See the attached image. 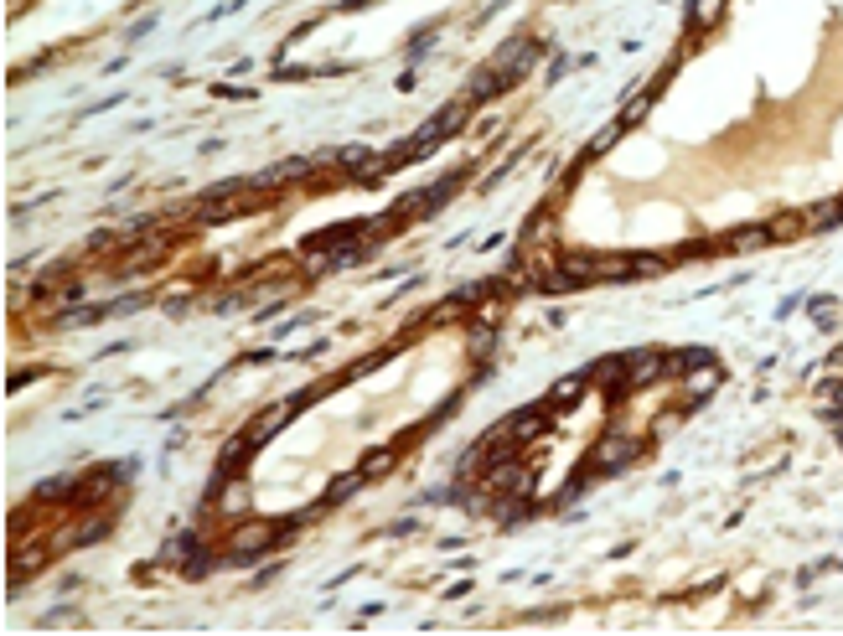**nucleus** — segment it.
Instances as JSON below:
<instances>
[{
	"label": "nucleus",
	"mask_w": 843,
	"mask_h": 636,
	"mask_svg": "<svg viewBox=\"0 0 843 636\" xmlns=\"http://www.w3.org/2000/svg\"><path fill=\"white\" fill-rule=\"evenodd\" d=\"M766 233H771V244H792L797 233H807V218L802 212H776V218L766 223Z\"/></svg>",
	"instance_id": "nucleus-13"
},
{
	"label": "nucleus",
	"mask_w": 843,
	"mask_h": 636,
	"mask_svg": "<svg viewBox=\"0 0 843 636\" xmlns=\"http://www.w3.org/2000/svg\"><path fill=\"white\" fill-rule=\"evenodd\" d=\"M502 88H513V83H507V78L487 63V68H481V73L466 83V99H471V104H487V99H497V94H502Z\"/></svg>",
	"instance_id": "nucleus-12"
},
{
	"label": "nucleus",
	"mask_w": 843,
	"mask_h": 636,
	"mask_svg": "<svg viewBox=\"0 0 843 636\" xmlns=\"http://www.w3.org/2000/svg\"><path fill=\"white\" fill-rule=\"evenodd\" d=\"M719 16H725V0H688V26H694V32L719 26Z\"/></svg>",
	"instance_id": "nucleus-14"
},
{
	"label": "nucleus",
	"mask_w": 843,
	"mask_h": 636,
	"mask_svg": "<svg viewBox=\"0 0 843 636\" xmlns=\"http://www.w3.org/2000/svg\"><path fill=\"white\" fill-rule=\"evenodd\" d=\"M394 461H399V450H394V445H378V450H368V456H363V466H357V471L373 481V476H388V471H394Z\"/></svg>",
	"instance_id": "nucleus-17"
},
{
	"label": "nucleus",
	"mask_w": 843,
	"mask_h": 636,
	"mask_svg": "<svg viewBox=\"0 0 843 636\" xmlns=\"http://www.w3.org/2000/svg\"><path fill=\"white\" fill-rule=\"evenodd\" d=\"M621 130H626L621 119H616V125H606V130H600V135H595V140L585 145V156H606V150H611V145L621 140Z\"/></svg>",
	"instance_id": "nucleus-22"
},
{
	"label": "nucleus",
	"mask_w": 843,
	"mask_h": 636,
	"mask_svg": "<svg viewBox=\"0 0 843 636\" xmlns=\"http://www.w3.org/2000/svg\"><path fill=\"white\" fill-rule=\"evenodd\" d=\"M637 280V254H595V285H626Z\"/></svg>",
	"instance_id": "nucleus-7"
},
{
	"label": "nucleus",
	"mask_w": 843,
	"mask_h": 636,
	"mask_svg": "<svg viewBox=\"0 0 843 636\" xmlns=\"http://www.w3.org/2000/svg\"><path fill=\"white\" fill-rule=\"evenodd\" d=\"M544 424H549V404H533V409L507 419V430H513V445H533L538 435H544Z\"/></svg>",
	"instance_id": "nucleus-9"
},
{
	"label": "nucleus",
	"mask_w": 843,
	"mask_h": 636,
	"mask_svg": "<svg viewBox=\"0 0 843 636\" xmlns=\"http://www.w3.org/2000/svg\"><path fill=\"white\" fill-rule=\"evenodd\" d=\"M590 378L606 388V393H616V399H621V393H631V388H626V357H600L595 368H590Z\"/></svg>",
	"instance_id": "nucleus-11"
},
{
	"label": "nucleus",
	"mask_w": 843,
	"mask_h": 636,
	"mask_svg": "<svg viewBox=\"0 0 843 636\" xmlns=\"http://www.w3.org/2000/svg\"><path fill=\"white\" fill-rule=\"evenodd\" d=\"M637 456H642V445L631 440V435H616V430H611V435L595 440V450L585 456V471H606V476H611V471H626Z\"/></svg>",
	"instance_id": "nucleus-2"
},
{
	"label": "nucleus",
	"mask_w": 843,
	"mask_h": 636,
	"mask_svg": "<svg viewBox=\"0 0 843 636\" xmlns=\"http://www.w3.org/2000/svg\"><path fill=\"white\" fill-rule=\"evenodd\" d=\"M647 109H652V94H637V99L621 109V125H637V119H647Z\"/></svg>",
	"instance_id": "nucleus-23"
},
{
	"label": "nucleus",
	"mask_w": 843,
	"mask_h": 636,
	"mask_svg": "<svg viewBox=\"0 0 843 636\" xmlns=\"http://www.w3.org/2000/svg\"><path fill=\"white\" fill-rule=\"evenodd\" d=\"M321 161H311V156H290V161H280V166H269V171H259V176H249L259 192H269V187H285V181H300V176H311Z\"/></svg>",
	"instance_id": "nucleus-6"
},
{
	"label": "nucleus",
	"mask_w": 843,
	"mask_h": 636,
	"mask_svg": "<svg viewBox=\"0 0 843 636\" xmlns=\"http://www.w3.org/2000/svg\"><path fill=\"white\" fill-rule=\"evenodd\" d=\"M838 399H843V383H823V388H818V404H823V409H833Z\"/></svg>",
	"instance_id": "nucleus-25"
},
{
	"label": "nucleus",
	"mask_w": 843,
	"mask_h": 636,
	"mask_svg": "<svg viewBox=\"0 0 843 636\" xmlns=\"http://www.w3.org/2000/svg\"><path fill=\"white\" fill-rule=\"evenodd\" d=\"M363 481H368L363 471H347V476H337V481L326 487V507H331V502H342V497H352L357 487H363Z\"/></svg>",
	"instance_id": "nucleus-19"
},
{
	"label": "nucleus",
	"mask_w": 843,
	"mask_h": 636,
	"mask_svg": "<svg viewBox=\"0 0 843 636\" xmlns=\"http://www.w3.org/2000/svg\"><path fill=\"white\" fill-rule=\"evenodd\" d=\"M802 218H807V228H838L843 223V197H828L818 207H807Z\"/></svg>",
	"instance_id": "nucleus-16"
},
{
	"label": "nucleus",
	"mask_w": 843,
	"mask_h": 636,
	"mask_svg": "<svg viewBox=\"0 0 843 636\" xmlns=\"http://www.w3.org/2000/svg\"><path fill=\"white\" fill-rule=\"evenodd\" d=\"M295 409H300V399H280V404H269V409H259V414L249 419V430H244V435H249L254 445H264V440H275V435L285 430V424L295 419Z\"/></svg>",
	"instance_id": "nucleus-3"
},
{
	"label": "nucleus",
	"mask_w": 843,
	"mask_h": 636,
	"mask_svg": "<svg viewBox=\"0 0 843 636\" xmlns=\"http://www.w3.org/2000/svg\"><path fill=\"white\" fill-rule=\"evenodd\" d=\"M833 306H838V300L818 295V300H812V321H818V326H833Z\"/></svg>",
	"instance_id": "nucleus-24"
},
{
	"label": "nucleus",
	"mask_w": 843,
	"mask_h": 636,
	"mask_svg": "<svg viewBox=\"0 0 843 636\" xmlns=\"http://www.w3.org/2000/svg\"><path fill=\"white\" fill-rule=\"evenodd\" d=\"M585 399V378H559L549 388V409H575Z\"/></svg>",
	"instance_id": "nucleus-15"
},
{
	"label": "nucleus",
	"mask_w": 843,
	"mask_h": 636,
	"mask_svg": "<svg viewBox=\"0 0 843 636\" xmlns=\"http://www.w3.org/2000/svg\"><path fill=\"white\" fill-rule=\"evenodd\" d=\"M761 244H771L766 223H745V228H735V233L719 238V254H750V249H761Z\"/></svg>",
	"instance_id": "nucleus-10"
},
{
	"label": "nucleus",
	"mask_w": 843,
	"mask_h": 636,
	"mask_svg": "<svg viewBox=\"0 0 843 636\" xmlns=\"http://www.w3.org/2000/svg\"><path fill=\"white\" fill-rule=\"evenodd\" d=\"M249 507V487L238 476H228V487H223V512H244Z\"/></svg>",
	"instance_id": "nucleus-21"
},
{
	"label": "nucleus",
	"mask_w": 843,
	"mask_h": 636,
	"mask_svg": "<svg viewBox=\"0 0 843 636\" xmlns=\"http://www.w3.org/2000/svg\"><path fill=\"white\" fill-rule=\"evenodd\" d=\"M719 383H725L719 362H699V368H688V378H683V399H688V404H704Z\"/></svg>",
	"instance_id": "nucleus-8"
},
{
	"label": "nucleus",
	"mask_w": 843,
	"mask_h": 636,
	"mask_svg": "<svg viewBox=\"0 0 843 636\" xmlns=\"http://www.w3.org/2000/svg\"><path fill=\"white\" fill-rule=\"evenodd\" d=\"M466 306H471V300H466V295L456 290V295H450V300H440V306L430 311V326H450V321H456V316H461Z\"/></svg>",
	"instance_id": "nucleus-18"
},
{
	"label": "nucleus",
	"mask_w": 843,
	"mask_h": 636,
	"mask_svg": "<svg viewBox=\"0 0 843 636\" xmlns=\"http://www.w3.org/2000/svg\"><path fill=\"white\" fill-rule=\"evenodd\" d=\"M290 528H295V523L244 518V523H233V528H228V538H223V554H228V559H254V554H264V549H275V543H280Z\"/></svg>",
	"instance_id": "nucleus-1"
},
{
	"label": "nucleus",
	"mask_w": 843,
	"mask_h": 636,
	"mask_svg": "<svg viewBox=\"0 0 843 636\" xmlns=\"http://www.w3.org/2000/svg\"><path fill=\"white\" fill-rule=\"evenodd\" d=\"M544 238H549V207H538L533 218H528V228H523V249L544 244Z\"/></svg>",
	"instance_id": "nucleus-20"
},
{
	"label": "nucleus",
	"mask_w": 843,
	"mask_h": 636,
	"mask_svg": "<svg viewBox=\"0 0 843 636\" xmlns=\"http://www.w3.org/2000/svg\"><path fill=\"white\" fill-rule=\"evenodd\" d=\"M662 373H668V357H662L657 347L626 352V388H652Z\"/></svg>",
	"instance_id": "nucleus-4"
},
{
	"label": "nucleus",
	"mask_w": 843,
	"mask_h": 636,
	"mask_svg": "<svg viewBox=\"0 0 843 636\" xmlns=\"http://www.w3.org/2000/svg\"><path fill=\"white\" fill-rule=\"evenodd\" d=\"M52 554H57L52 538H47V543H42V538H21V549H16V559H11V585H26Z\"/></svg>",
	"instance_id": "nucleus-5"
}]
</instances>
